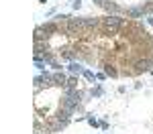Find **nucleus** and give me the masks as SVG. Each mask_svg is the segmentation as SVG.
<instances>
[{
	"instance_id": "f03ea898",
	"label": "nucleus",
	"mask_w": 153,
	"mask_h": 134,
	"mask_svg": "<svg viewBox=\"0 0 153 134\" xmlns=\"http://www.w3.org/2000/svg\"><path fill=\"white\" fill-rule=\"evenodd\" d=\"M133 75H137V73H145L149 71V67H153V57H139V59L133 63Z\"/></svg>"
},
{
	"instance_id": "423d86ee",
	"label": "nucleus",
	"mask_w": 153,
	"mask_h": 134,
	"mask_svg": "<svg viewBox=\"0 0 153 134\" xmlns=\"http://www.w3.org/2000/svg\"><path fill=\"white\" fill-rule=\"evenodd\" d=\"M143 6L141 8H127V16H131V18H137V16H143Z\"/></svg>"
},
{
	"instance_id": "7ed1b4c3",
	"label": "nucleus",
	"mask_w": 153,
	"mask_h": 134,
	"mask_svg": "<svg viewBox=\"0 0 153 134\" xmlns=\"http://www.w3.org/2000/svg\"><path fill=\"white\" fill-rule=\"evenodd\" d=\"M102 8H104V10L108 12V14H110V12H112V14H114V12H118V6L114 4V2H112V0H104Z\"/></svg>"
},
{
	"instance_id": "9d476101",
	"label": "nucleus",
	"mask_w": 153,
	"mask_h": 134,
	"mask_svg": "<svg viewBox=\"0 0 153 134\" xmlns=\"http://www.w3.org/2000/svg\"><path fill=\"white\" fill-rule=\"evenodd\" d=\"M82 73H84V77H86V79L94 81V73H92V71H82Z\"/></svg>"
},
{
	"instance_id": "0eeeda50",
	"label": "nucleus",
	"mask_w": 153,
	"mask_h": 134,
	"mask_svg": "<svg viewBox=\"0 0 153 134\" xmlns=\"http://www.w3.org/2000/svg\"><path fill=\"white\" fill-rule=\"evenodd\" d=\"M41 77H43V83L47 85V87H51V85H55V79H53V73H43V75H41Z\"/></svg>"
},
{
	"instance_id": "39448f33",
	"label": "nucleus",
	"mask_w": 153,
	"mask_h": 134,
	"mask_svg": "<svg viewBox=\"0 0 153 134\" xmlns=\"http://www.w3.org/2000/svg\"><path fill=\"white\" fill-rule=\"evenodd\" d=\"M102 67H104V73H106V75H110V77H118V71L114 69V65H110V63H104Z\"/></svg>"
},
{
	"instance_id": "9b49d317",
	"label": "nucleus",
	"mask_w": 153,
	"mask_h": 134,
	"mask_svg": "<svg viewBox=\"0 0 153 134\" xmlns=\"http://www.w3.org/2000/svg\"><path fill=\"white\" fill-rule=\"evenodd\" d=\"M94 4H98V6H102V4H104V0H94Z\"/></svg>"
},
{
	"instance_id": "20e7f679",
	"label": "nucleus",
	"mask_w": 153,
	"mask_h": 134,
	"mask_svg": "<svg viewBox=\"0 0 153 134\" xmlns=\"http://www.w3.org/2000/svg\"><path fill=\"white\" fill-rule=\"evenodd\" d=\"M53 79H55V85H57V87H63V85L68 83L65 75H63V73H59V71H55V73H53Z\"/></svg>"
},
{
	"instance_id": "6e6552de",
	"label": "nucleus",
	"mask_w": 153,
	"mask_h": 134,
	"mask_svg": "<svg viewBox=\"0 0 153 134\" xmlns=\"http://www.w3.org/2000/svg\"><path fill=\"white\" fill-rule=\"evenodd\" d=\"M76 85H78V79L71 77V79H68V83H65V89H76Z\"/></svg>"
},
{
	"instance_id": "f257e3e1",
	"label": "nucleus",
	"mask_w": 153,
	"mask_h": 134,
	"mask_svg": "<svg viewBox=\"0 0 153 134\" xmlns=\"http://www.w3.org/2000/svg\"><path fill=\"white\" fill-rule=\"evenodd\" d=\"M125 24H127L125 18L118 16V14H106L104 18H102V29H104L106 35H114V33H118Z\"/></svg>"
},
{
	"instance_id": "1a4fd4ad",
	"label": "nucleus",
	"mask_w": 153,
	"mask_h": 134,
	"mask_svg": "<svg viewBox=\"0 0 153 134\" xmlns=\"http://www.w3.org/2000/svg\"><path fill=\"white\" fill-rule=\"evenodd\" d=\"M70 71H71V73H80V71H82L80 63H70Z\"/></svg>"
}]
</instances>
